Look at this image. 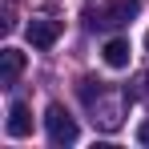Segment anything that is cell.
<instances>
[{"label": "cell", "instance_id": "cell-1", "mask_svg": "<svg viewBox=\"0 0 149 149\" xmlns=\"http://www.w3.org/2000/svg\"><path fill=\"white\" fill-rule=\"evenodd\" d=\"M133 93L125 89V93H105L101 89L97 97L89 101V109H93V125L97 129H105V133H113V129H121V121H125V109L133 105Z\"/></svg>", "mask_w": 149, "mask_h": 149}, {"label": "cell", "instance_id": "cell-2", "mask_svg": "<svg viewBox=\"0 0 149 149\" xmlns=\"http://www.w3.org/2000/svg\"><path fill=\"white\" fill-rule=\"evenodd\" d=\"M141 12V0H105L101 12H89V28H121Z\"/></svg>", "mask_w": 149, "mask_h": 149}, {"label": "cell", "instance_id": "cell-3", "mask_svg": "<svg viewBox=\"0 0 149 149\" xmlns=\"http://www.w3.org/2000/svg\"><path fill=\"white\" fill-rule=\"evenodd\" d=\"M45 129H49V141H52V145H73L77 137H81V129H77V121L65 113V105H49Z\"/></svg>", "mask_w": 149, "mask_h": 149}, {"label": "cell", "instance_id": "cell-4", "mask_svg": "<svg viewBox=\"0 0 149 149\" xmlns=\"http://www.w3.org/2000/svg\"><path fill=\"white\" fill-rule=\"evenodd\" d=\"M24 36H28L32 49H52L56 36H61V20H52V16H32L28 28H24Z\"/></svg>", "mask_w": 149, "mask_h": 149}, {"label": "cell", "instance_id": "cell-5", "mask_svg": "<svg viewBox=\"0 0 149 149\" xmlns=\"http://www.w3.org/2000/svg\"><path fill=\"white\" fill-rule=\"evenodd\" d=\"M32 133V109L24 101H12L8 105V137H28Z\"/></svg>", "mask_w": 149, "mask_h": 149}, {"label": "cell", "instance_id": "cell-6", "mask_svg": "<svg viewBox=\"0 0 149 149\" xmlns=\"http://www.w3.org/2000/svg\"><path fill=\"white\" fill-rule=\"evenodd\" d=\"M24 73V52L20 49H4L0 52V85H16V77Z\"/></svg>", "mask_w": 149, "mask_h": 149}, {"label": "cell", "instance_id": "cell-7", "mask_svg": "<svg viewBox=\"0 0 149 149\" xmlns=\"http://www.w3.org/2000/svg\"><path fill=\"white\" fill-rule=\"evenodd\" d=\"M129 56H133V49H129V40H125V36H117V40H109V45H105V65H109V69H125V65H129Z\"/></svg>", "mask_w": 149, "mask_h": 149}, {"label": "cell", "instance_id": "cell-8", "mask_svg": "<svg viewBox=\"0 0 149 149\" xmlns=\"http://www.w3.org/2000/svg\"><path fill=\"white\" fill-rule=\"evenodd\" d=\"M133 97L149 105V73H141V77H137V89H133Z\"/></svg>", "mask_w": 149, "mask_h": 149}, {"label": "cell", "instance_id": "cell-9", "mask_svg": "<svg viewBox=\"0 0 149 149\" xmlns=\"http://www.w3.org/2000/svg\"><path fill=\"white\" fill-rule=\"evenodd\" d=\"M137 141H141V145H149V121L141 125V129H137Z\"/></svg>", "mask_w": 149, "mask_h": 149}, {"label": "cell", "instance_id": "cell-10", "mask_svg": "<svg viewBox=\"0 0 149 149\" xmlns=\"http://www.w3.org/2000/svg\"><path fill=\"white\" fill-rule=\"evenodd\" d=\"M145 49H149V32H145Z\"/></svg>", "mask_w": 149, "mask_h": 149}]
</instances>
